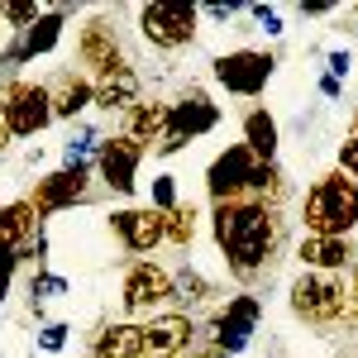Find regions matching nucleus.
<instances>
[{
  "label": "nucleus",
  "instance_id": "1",
  "mask_svg": "<svg viewBox=\"0 0 358 358\" xmlns=\"http://www.w3.org/2000/svg\"><path fill=\"white\" fill-rule=\"evenodd\" d=\"M210 239L220 248L224 273L244 292H258L263 282H273L277 263L287 253V220H282V210L258 206L253 196L215 201L210 206Z\"/></svg>",
  "mask_w": 358,
  "mask_h": 358
},
{
  "label": "nucleus",
  "instance_id": "2",
  "mask_svg": "<svg viewBox=\"0 0 358 358\" xmlns=\"http://www.w3.org/2000/svg\"><path fill=\"white\" fill-rule=\"evenodd\" d=\"M287 310L320 339L358 334V301L349 296V273H296L287 287Z\"/></svg>",
  "mask_w": 358,
  "mask_h": 358
},
{
  "label": "nucleus",
  "instance_id": "3",
  "mask_svg": "<svg viewBox=\"0 0 358 358\" xmlns=\"http://www.w3.org/2000/svg\"><path fill=\"white\" fill-rule=\"evenodd\" d=\"M301 224L306 234H320V239H354L358 229V182L344 177L339 167L315 177L301 196Z\"/></svg>",
  "mask_w": 358,
  "mask_h": 358
},
{
  "label": "nucleus",
  "instance_id": "4",
  "mask_svg": "<svg viewBox=\"0 0 358 358\" xmlns=\"http://www.w3.org/2000/svg\"><path fill=\"white\" fill-rule=\"evenodd\" d=\"M220 120H224V110L215 106V96H210L206 86H196V82L182 86L177 101H167V129H163V138H158V148H153V158H172V153H182L187 143L215 134Z\"/></svg>",
  "mask_w": 358,
  "mask_h": 358
},
{
  "label": "nucleus",
  "instance_id": "5",
  "mask_svg": "<svg viewBox=\"0 0 358 358\" xmlns=\"http://www.w3.org/2000/svg\"><path fill=\"white\" fill-rule=\"evenodd\" d=\"M72 67L82 72L86 82H106L115 72H129L134 67V57L124 48V38H120V24H115V15H91L82 29H77V57H72Z\"/></svg>",
  "mask_w": 358,
  "mask_h": 358
},
{
  "label": "nucleus",
  "instance_id": "6",
  "mask_svg": "<svg viewBox=\"0 0 358 358\" xmlns=\"http://www.w3.org/2000/svg\"><path fill=\"white\" fill-rule=\"evenodd\" d=\"M120 306H124L129 320H153L167 306H177L172 268H163L158 258H134L120 277Z\"/></svg>",
  "mask_w": 358,
  "mask_h": 358
},
{
  "label": "nucleus",
  "instance_id": "7",
  "mask_svg": "<svg viewBox=\"0 0 358 358\" xmlns=\"http://www.w3.org/2000/svg\"><path fill=\"white\" fill-rule=\"evenodd\" d=\"M263 325V296L258 292H234L224 306H215L206 320H201V330L215 339V349L224 358H239L253 344V334Z\"/></svg>",
  "mask_w": 358,
  "mask_h": 358
},
{
  "label": "nucleus",
  "instance_id": "8",
  "mask_svg": "<svg viewBox=\"0 0 358 358\" xmlns=\"http://www.w3.org/2000/svg\"><path fill=\"white\" fill-rule=\"evenodd\" d=\"M277 72V53L268 48H229V53L210 57V77L224 96H239V101H258L268 82Z\"/></svg>",
  "mask_w": 358,
  "mask_h": 358
},
{
  "label": "nucleus",
  "instance_id": "9",
  "mask_svg": "<svg viewBox=\"0 0 358 358\" xmlns=\"http://www.w3.org/2000/svg\"><path fill=\"white\" fill-rule=\"evenodd\" d=\"M134 29L153 53H182L201 34V10L196 5H138Z\"/></svg>",
  "mask_w": 358,
  "mask_h": 358
},
{
  "label": "nucleus",
  "instance_id": "10",
  "mask_svg": "<svg viewBox=\"0 0 358 358\" xmlns=\"http://www.w3.org/2000/svg\"><path fill=\"white\" fill-rule=\"evenodd\" d=\"M0 120L10 138H38L53 124V101H48V82L38 77H15L0 91Z\"/></svg>",
  "mask_w": 358,
  "mask_h": 358
},
{
  "label": "nucleus",
  "instance_id": "11",
  "mask_svg": "<svg viewBox=\"0 0 358 358\" xmlns=\"http://www.w3.org/2000/svg\"><path fill=\"white\" fill-rule=\"evenodd\" d=\"M96 196V182H91V167H57L48 177H38L34 182V192L24 196L29 206H34V215L38 220H53L62 210H77Z\"/></svg>",
  "mask_w": 358,
  "mask_h": 358
},
{
  "label": "nucleus",
  "instance_id": "12",
  "mask_svg": "<svg viewBox=\"0 0 358 358\" xmlns=\"http://www.w3.org/2000/svg\"><path fill=\"white\" fill-rule=\"evenodd\" d=\"M143 148L129 143L124 134H110L101 138V148H96V158H91V172H96V182L115 196H134L138 192V167H143Z\"/></svg>",
  "mask_w": 358,
  "mask_h": 358
},
{
  "label": "nucleus",
  "instance_id": "13",
  "mask_svg": "<svg viewBox=\"0 0 358 358\" xmlns=\"http://www.w3.org/2000/svg\"><path fill=\"white\" fill-rule=\"evenodd\" d=\"M106 224L120 239V248L134 253V258H148L167 244V215H158L153 206H120V210L106 215Z\"/></svg>",
  "mask_w": 358,
  "mask_h": 358
},
{
  "label": "nucleus",
  "instance_id": "14",
  "mask_svg": "<svg viewBox=\"0 0 358 358\" xmlns=\"http://www.w3.org/2000/svg\"><path fill=\"white\" fill-rule=\"evenodd\" d=\"M253 172H258V158L248 153L244 143H229V148H220L210 163H206V196H210V206L215 201H239V196H248V187H253Z\"/></svg>",
  "mask_w": 358,
  "mask_h": 358
},
{
  "label": "nucleus",
  "instance_id": "15",
  "mask_svg": "<svg viewBox=\"0 0 358 358\" xmlns=\"http://www.w3.org/2000/svg\"><path fill=\"white\" fill-rule=\"evenodd\" d=\"M358 258L354 239H320V234H301L296 244V263L306 273H349Z\"/></svg>",
  "mask_w": 358,
  "mask_h": 358
},
{
  "label": "nucleus",
  "instance_id": "16",
  "mask_svg": "<svg viewBox=\"0 0 358 358\" xmlns=\"http://www.w3.org/2000/svg\"><path fill=\"white\" fill-rule=\"evenodd\" d=\"M163 129H167V101H158V96H143V101H134L129 110L120 115V134L129 143H138L143 153L158 148Z\"/></svg>",
  "mask_w": 358,
  "mask_h": 358
},
{
  "label": "nucleus",
  "instance_id": "17",
  "mask_svg": "<svg viewBox=\"0 0 358 358\" xmlns=\"http://www.w3.org/2000/svg\"><path fill=\"white\" fill-rule=\"evenodd\" d=\"M196 334V320L187 310H163L153 320H143V354H187Z\"/></svg>",
  "mask_w": 358,
  "mask_h": 358
},
{
  "label": "nucleus",
  "instance_id": "18",
  "mask_svg": "<svg viewBox=\"0 0 358 358\" xmlns=\"http://www.w3.org/2000/svg\"><path fill=\"white\" fill-rule=\"evenodd\" d=\"M48 101H53V120H82L91 110V82L77 67H57L48 77Z\"/></svg>",
  "mask_w": 358,
  "mask_h": 358
},
{
  "label": "nucleus",
  "instance_id": "19",
  "mask_svg": "<svg viewBox=\"0 0 358 358\" xmlns=\"http://www.w3.org/2000/svg\"><path fill=\"white\" fill-rule=\"evenodd\" d=\"M239 143H244L258 163H277L282 129H277V120H273V110H268V106H253V110H244V120H239Z\"/></svg>",
  "mask_w": 358,
  "mask_h": 358
},
{
  "label": "nucleus",
  "instance_id": "20",
  "mask_svg": "<svg viewBox=\"0 0 358 358\" xmlns=\"http://www.w3.org/2000/svg\"><path fill=\"white\" fill-rule=\"evenodd\" d=\"M86 358H143V325L134 320H110L91 334V354Z\"/></svg>",
  "mask_w": 358,
  "mask_h": 358
},
{
  "label": "nucleus",
  "instance_id": "21",
  "mask_svg": "<svg viewBox=\"0 0 358 358\" xmlns=\"http://www.w3.org/2000/svg\"><path fill=\"white\" fill-rule=\"evenodd\" d=\"M134 101H143V77H138L134 67L129 72H115L106 82H91V106L106 115H124Z\"/></svg>",
  "mask_w": 358,
  "mask_h": 358
},
{
  "label": "nucleus",
  "instance_id": "22",
  "mask_svg": "<svg viewBox=\"0 0 358 358\" xmlns=\"http://www.w3.org/2000/svg\"><path fill=\"white\" fill-rule=\"evenodd\" d=\"M172 287H177V306H215L224 296L220 282H210V277L192 268V263H177L172 268Z\"/></svg>",
  "mask_w": 358,
  "mask_h": 358
},
{
  "label": "nucleus",
  "instance_id": "23",
  "mask_svg": "<svg viewBox=\"0 0 358 358\" xmlns=\"http://www.w3.org/2000/svg\"><path fill=\"white\" fill-rule=\"evenodd\" d=\"M248 196H253L258 206H273V210H282V201L292 196V177H287V172H282L277 163H258Z\"/></svg>",
  "mask_w": 358,
  "mask_h": 358
},
{
  "label": "nucleus",
  "instance_id": "24",
  "mask_svg": "<svg viewBox=\"0 0 358 358\" xmlns=\"http://www.w3.org/2000/svg\"><path fill=\"white\" fill-rule=\"evenodd\" d=\"M34 229H43V220L34 215L29 201H10V206H0V244H20V239H29Z\"/></svg>",
  "mask_w": 358,
  "mask_h": 358
},
{
  "label": "nucleus",
  "instance_id": "25",
  "mask_svg": "<svg viewBox=\"0 0 358 358\" xmlns=\"http://www.w3.org/2000/svg\"><path fill=\"white\" fill-rule=\"evenodd\" d=\"M196 234H201V206L196 201H182L177 210H167V248H192Z\"/></svg>",
  "mask_w": 358,
  "mask_h": 358
},
{
  "label": "nucleus",
  "instance_id": "26",
  "mask_svg": "<svg viewBox=\"0 0 358 358\" xmlns=\"http://www.w3.org/2000/svg\"><path fill=\"white\" fill-rule=\"evenodd\" d=\"M38 15H43L38 0H0V29H5V34H24Z\"/></svg>",
  "mask_w": 358,
  "mask_h": 358
},
{
  "label": "nucleus",
  "instance_id": "27",
  "mask_svg": "<svg viewBox=\"0 0 358 358\" xmlns=\"http://www.w3.org/2000/svg\"><path fill=\"white\" fill-rule=\"evenodd\" d=\"M72 287H67V277L48 273V268H34V277H29V306L38 310L43 301H57V296H67Z\"/></svg>",
  "mask_w": 358,
  "mask_h": 358
},
{
  "label": "nucleus",
  "instance_id": "28",
  "mask_svg": "<svg viewBox=\"0 0 358 358\" xmlns=\"http://www.w3.org/2000/svg\"><path fill=\"white\" fill-rule=\"evenodd\" d=\"M15 263H20V268H24V263L48 268V234H43V229H34L29 239H20V244H15Z\"/></svg>",
  "mask_w": 358,
  "mask_h": 358
},
{
  "label": "nucleus",
  "instance_id": "29",
  "mask_svg": "<svg viewBox=\"0 0 358 358\" xmlns=\"http://www.w3.org/2000/svg\"><path fill=\"white\" fill-rule=\"evenodd\" d=\"M148 206H153L158 215H167V210L182 206V196H177V177H172V172H158V177H153V201H148Z\"/></svg>",
  "mask_w": 358,
  "mask_h": 358
},
{
  "label": "nucleus",
  "instance_id": "30",
  "mask_svg": "<svg viewBox=\"0 0 358 358\" xmlns=\"http://www.w3.org/2000/svg\"><path fill=\"white\" fill-rule=\"evenodd\" d=\"M67 334H72V325L67 320H48V325H38V354H62L67 349Z\"/></svg>",
  "mask_w": 358,
  "mask_h": 358
},
{
  "label": "nucleus",
  "instance_id": "31",
  "mask_svg": "<svg viewBox=\"0 0 358 358\" xmlns=\"http://www.w3.org/2000/svg\"><path fill=\"white\" fill-rule=\"evenodd\" d=\"M248 15H253V24L263 29V34H268V38H277V34H282V10H277V5H244Z\"/></svg>",
  "mask_w": 358,
  "mask_h": 358
},
{
  "label": "nucleus",
  "instance_id": "32",
  "mask_svg": "<svg viewBox=\"0 0 358 358\" xmlns=\"http://www.w3.org/2000/svg\"><path fill=\"white\" fill-rule=\"evenodd\" d=\"M354 62H358V57L349 53V48H330V53H325V77H334V82H349Z\"/></svg>",
  "mask_w": 358,
  "mask_h": 358
},
{
  "label": "nucleus",
  "instance_id": "33",
  "mask_svg": "<svg viewBox=\"0 0 358 358\" xmlns=\"http://www.w3.org/2000/svg\"><path fill=\"white\" fill-rule=\"evenodd\" d=\"M15 277H20V263H15V244H0V306H5V296H10Z\"/></svg>",
  "mask_w": 358,
  "mask_h": 358
},
{
  "label": "nucleus",
  "instance_id": "34",
  "mask_svg": "<svg viewBox=\"0 0 358 358\" xmlns=\"http://www.w3.org/2000/svg\"><path fill=\"white\" fill-rule=\"evenodd\" d=\"M334 167H339L344 177H354V182H358V138H344V143H339V153H334Z\"/></svg>",
  "mask_w": 358,
  "mask_h": 358
},
{
  "label": "nucleus",
  "instance_id": "35",
  "mask_svg": "<svg viewBox=\"0 0 358 358\" xmlns=\"http://www.w3.org/2000/svg\"><path fill=\"white\" fill-rule=\"evenodd\" d=\"M201 20H215V24H229L234 15H244V0H229V5H196Z\"/></svg>",
  "mask_w": 358,
  "mask_h": 358
},
{
  "label": "nucleus",
  "instance_id": "36",
  "mask_svg": "<svg viewBox=\"0 0 358 358\" xmlns=\"http://www.w3.org/2000/svg\"><path fill=\"white\" fill-rule=\"evenodd\" d=\"M301 15H306V20H330V15H339V5H320V0H301Z\"/></svg>",
  "mask_w": 358,
  "mask_h": 358
},
{
  "label": "nucleus",
  "instance_id": "37",
  "mask_svg": "<svg viewBox=\"0 0 358 358\" xmlns=\"http://www.w3.org/2000/svg\"><path fill=\"white\" fill-rule=\"evenodd\" d=\"M315 91H320L325 101H344V82H334V77H320V82H315Z\"/></svg>",
  "mask_w": 358,
  "mask_h": 358
},
{
  "label": "nucleus",
  "instance_id": "38",
  "mask_svg": "<svg viewBox=\"0 0 358 358\" xmlns=\"http://www.w3.org/2000/svg\"><path fill=\"white\" fill-rule=\"evenodd\" d=\"M349 296L358 301V258H354V268H349Z\"/></svg>",
  "mask_w": 358,
  "mask_h": 358
},
{
  "label": "nucleus",
  "instance_id": "39",
  "mask_svg": "<svg viewBox=\"0 0 358 358\" xmlns=\"http://www.w3.org/2000/svg\"><path fill=\"white\" fill-rule=\"evenodd\" d=\"M349 138H358V106L349 110Z\"/></svg>",
  "mask_w": 358,
  "mask_h": 358
},
{
  "label": "nucleus",
  "instance_id": "40",
  "mask_svg": "<svg viewBox=\"0 0 358 358\" xmlns=\"http://www.w3.org/2000/svg\"><path fill=\"white\" fill-rule=\"evenodd\" d=\"M10 148V129H5V120H0V153Z\"/></svg>",
  "mask_w": 358,
  "mask_h": 358
},
{
  "label": "nucleus",
  "instance_id": "41",
  "mask_svg": "<svg viewBox=\"0 0 358 358\" xmlns=\"http://www.w3.org/2000/svg\"><path fill=\"white\" fill-rule=\"evenodd\" d=\"M143 358H187V354H143Z\"/></svg>",
  "mask_w": 358,
  "mask_h": 358
},
{
  "label": "nucleus",
  "instance_id": "42",
  "mask_svg": "<svg viewBox=\"0 0 358 358\" xmlns=\"http://www.w3.org/2000/svg\"><path fill=\"white\" fill-rule=\"evenodd\" d=\"M349 15H358V5H354V10H349Z\"/></svg>",
  "mask_w": 358,
  "mask_h": 358
},
{
  "label": "nucleus",
  "instance_id": "43",
  "mask_svg": "<svg viewBox=\"0 0 358 358\" xmlns=\"http://www.w3.org/2000/svg\"><path fill=\"white\" fill-rule=\"evenodd\" d=\"M0 34H5V29H0Z\"/></svg>",
  "mask_w": 358,
  "mask_h": 358
},
{
  "label": "nucleus",
  "instance_id": "44",
  "mask_svg": "<svg viewBox=\"0 0 358 358\" xmlns=\"http://www.w3.org/2000/svg\"><path fill=\"white\" fill-rule=\"evenodd\" d=\"M354 358H358V354H354Z\"/></svg>",
  "mask_w": 358,
  "mask_h": 358
}]
</instances>
